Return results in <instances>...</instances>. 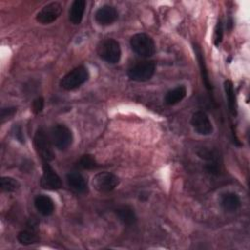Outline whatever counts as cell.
Masks as SVG:
<instances>
[{"mask_svg":"<svg viewBox=\"0 0 250 250\" xmlns=\"http://www.w3.org/2000/svg\"><path fill=\"white\" fill-rule=\"evenodd\" d=\"M130 46L135 54L143 58L151 57L155 53V44L153 39L143 32L134 34L131 37Z\"/></svg>","mask_w":250,"mask_h":250,"instance_id":"obj_1","label":"cell"},{"mask_svg":"<svg viewBox=\"0 0 250 250\" xmlns=\"http://www.w3.org/2000/svg\"><path fill=\"white\" fill-rule=\"evenodd\" d=\"M97 53L102 60L111 64L117 63L121 58L120 45L116 40L112 38L103 40L98 45Z\"/></svg>","mask_w":250,"mask_h":250,"instance_id":"obj_2","label":"cell"},{"mask_svg":"<svg viewBox=\"0 0 250 250\" xmlns=\"http://www.w3.org/2000/svg\"><path fill=\"white\" fill-rule=\"evenodd\" d=\"M89 78L88 69L85 66H77L67 72L61 80L60 85L66 91H72L79 88Z\"/></svg>","mask_w":250,"mask_h":250,"instance_id":"obj_3","label":"cell"},{"mask_svg":"<svg viewBox=\"0 0 250 250\" xmlns=\"http://www.w3.org/2000/svg\"><path fill=\"white\" fill-rule=\"evenodd\" d=\"M156 68V63L153 61H143L139 62L136 64L132 65L128 71L127 74L130 79L138 82H145L149 80Z\"/></svg>","mask_w":250,"mask_h":250,"instance_id":"obj_4","label":"cell"},{"mask_svg":"<svg viewBox=\"0 0 250 250\" xmlns=\"http://www.w3.org/2000/svg\"><path fill=\"white\" fill-rule=\"evenodd\" d=\"M52 142L50 136L46 134V132L40 128L36 131L34 136V146L38 155L41 157L43 161H51L55 157V153L52 148Z\"/></svg>","mask_w":250,"mask_h":250,"instance_id":"obj_5","label":"cell"},{"mask_svg":"<svg viewBox=\"0 0 250 250\" xmlns=\"http://www.w3.org/2000/svg\"><path fill=\"white\" fill-rule=\"evenodd\" d=\"M52 144L59 149H66L72 144V133L70 129L63 124L55 125L50 132Z\"/></svg>","mask_w":250,"mask_h":250,"instance_id":"obj_6","label":"cell"},{"mask_svg":"<svg viewBox=\"0 0 250 250\" xmlns=\"http://www.w3.org/2000/svg\"><path fill=\"white\" fill-rule=\"evenodd\" d=\"M119 184L117 176L110 172H100L93 177L92 185L94 188L102 193L112 191Z\"/></svg>","mask_w":250,"mask_h":250,"instance_id":"obj_7","label":"cell"},{"mask_svg":"<svg viewBox=\"0 0 250 250\" xmlns=\"http://www.w3.org/2000/svg\"><path fill=\"white\" fill-rule=\"evenodd\" d=\"M43 175L40 180V186L42 188L47 190H58L62 188V180L52 166L47 162L43 161Z\"/></svg>","mask_w":250,"mask_h":250,"instance_id":"obj_8","label":"cell"},{"mask_svg":"<svg viewBox=\"0 0 250 250\" xmlns=\"http://www.w3.org/2000/svg\"><path fill=\"white\" fill-rule=\"evenodd\" d=\"M62 7L59 2H52L44 6L36 15V21L42 24H49L55 21L62 14Z\"/></svg>","mask_w":250,"mask_h":250,"instance_id":"obj_9","label":"cell"},{"mask_svg":"<svg viewBox=\"0 0 250 250\" xmlns=\"http://www.w3.org/2000/svg\"><path fill=\"white\" fill-rule=\"evenodd\" d=\"M190 123L194 131L199 135L208 136L213 133V125L211 123V120L204 111H195L191 116Z\"/></svg>","mask_w":250,"mask_h":250,"instance_id":"obj_10","label":"cell"},{"mask_svg":"<svg viewBox=\"0 0 250 250\" xmlns=\"http://www.w3.org/2000/svg\"><path fill=\"white\" fill-rule=\"evenodd\" d=\"M118 19V12L111 5H104L95 13V21L100 25H110Z\"/></svg>","mask_w":250,"mask_h":250,"instance_id":"obj_11","label":"cell"},{"mask_svg":"<svg viewBox=\"0 0 250 250\" xmlns=\"http://www.w3.org/2000/svg\"><path fill=\"white\" fill-rule=\"evenodd\" d=\"M38 223L34 219H30L26 225V228L20 231L18 234V240L22 245H30L38 241L37 235Z\"/></svg>","mask_w":250,"mask_h":250,"instance_id":"obj_12","label":"cell"},{"mask_svg":"<svg viewBox=\"0 0 250 250\" xmlns=\"http://www.w3.org/2000/svg\"><path fill=\"white\" fill-rule=\"evenodd\" d=\"M66 183L71 190L76 193L88 191V185L85 178L78 172H70L66 175Z\"/></svg>","mask_w":250,"mask_h":250,"instance_id":"obj_13","label":"cell"},{"mask_svg":"<svg viewBox=\"0 0 250 250\" xmlns=\"http://www.w3.org/2000/svg\"><path fill=\"white\" fill-rule=\"evenodd\" d=\"M34 205L37 211L43 216H50L55 210V203L51 197L39 194L34 199Z\"/></svg>","mask_w":250,"mask_h":250,"instance_id":"obj_14","label":"cell"},{"mask_svg":"<svg viewBox=\"0 0 250 250\" xmlns=\"http://www.w3.org/2000/svg\"><path fill=\"white\" fill-rule=\"evenodd\" d=\"M192 46H193V50H194V53H195L197 61H198V64H199V68H200L201 78H202L203 84H204L205 88L208 91H212L213 87H212V84H211L210 79H209L208 70H207V67H206V63H205V60H204V56H203L202 50H201V48L196 43H193Z\"/></svg>","mask_w":250,"mask_h":250,"instance_id":"obj_15","label":"cell"},{"mask_svg":"<svg viewBox=\"0 0 250 250\" xmlns=\"http://www.w3.org/2000/svg\"><path fill=\"white\" fill-rule=\"evenodd\" d=\"M220 204L226 212L232 213V212H235L238 210V208L241 205V201H240L239 196L236 193L227 192L222 195Z\"/></svg>","mask_w":250,"mask_h":250,"instance_id":"obj_16","label":"cell"},{"mask_svg":"<svg viewBox=\"0 0 250 250\" xmlns=\"http://www.w3.org/2000/svg\"><path fill=\"white\" fill-rule=\"evenodd\" d=\"M119 221L125 226H133L137 222V216L134 209L128 205H123L115 210Z\"/></svg>","mask_w":250,"mask_h":250,"instance_id":"obj_17","label":"cell"},{"mask_svg":"<svg viewBox=\"0 0 250 250\" xmlns=\"http://www.w3.org/2000/svg\"><path fill=\"white\" fill-rule=\"evenodd\" d=\"M86 8L85 0H75L69 9V21L73 24H79L82 21Z\"/></svg>","mask_w":250,"mask_h":250,"instance_id":"obj_18","label":"cell"},{"mask_svg":"<svg viewBox=\"0 0 250 250\" xmlns=\"http://www.w3.org/2000/svg\"><path fill=\"white\" fill-rule=\"evenodd\" d=\"M187 95L185 86H177L176 88L168 91L164 97V103L168 105H174L180 103Z\"/></svg>","mask_w":250,"mask_h":250,"instance_id":"obj_19","label":"cell"},{"mask_svg":"<svg viewBox=\"0 0 250 250\" xmlns=\"http://www.w3.org/2000/svg\"><path fill=\"white\" fill-rule=\"evenodd\" d=\"M224 89L226 93V97L228 100V105L230 113L235 116L237 114V104H236V97L233 88V84L230 80H226L224 82Z\"/></svg>","mask_w":250,"mask_h":250,"instance_id":"obj_20","label":"cell"},{"mask_svg":"<svg viewBox=\"0 0 250 250\" xmlns=\"http://www.w3.org/2000/svg\"><path fill=\"white\" fill-rule=\"evenodd\" d=\"M0 188L2 191L13 192L19 189L20 183L12 177H2L0 180Z\"/></svg>","mask_w":250,"mask_h":250,"instance_id":"obj_21","label":"cell"},{"mask_svg":"<svg viewBox=\"0 0 250 250\" xmlns=\"http://www.w3.org/2000/svg\"><path fill=\"white\" fill-rule=\"evenodd\" d=\"M76 167L83 170H90L98 167V163L93 155L84 154L80 157V159L76 163Z\"/></svg>","mask_w":250,"mask_h":250,"instance_id":"obj_22","label":"cell"},{"mask_svg":"<svg viewBox=\"0 0 250 250\" xmlns=\"http://www.w3.org/2000/svg\"><path fill=\"white\" fill-rule=\"evenodd\" d=\"M214 45L219 46V44L222 42L223 39V24L221 21H218L216 26H215V31H214V37H213Z\"/></svg>","mask_w":250,"mask_h":250,"instance_id":"obj_23","label":"cell"},{"mask_svg":"<svg viewBox=\"0 0 250 250\" xmlns=\"http://www.w3.org/2000/svg\"><path fill=\"white\" fill-rule=\"evenodd\" d=\"M17 112V108L16 107H5L1 109V123H3L5 120L10 119L11 117L14 116V114Z\"/></svg>","mask_w":250,"mask_h":250,"instance_id":"obj_24","label":"cell"},{"mask_svg":"<svg viewBox=\"0 0 250 250\" xmlns=\"http://www.w3.org/2000/svg\"><path fill=\"white\" fill-rule=\"evenodd\" d=\"M44 108V99L42 97L36 98L32 103V111L35 114L40 113Z\"/></svg>","mask_w":250,"mask_h":250,"instance_id":"obj_25","label":"cell"},{"mask_svg":"<svg viewBox=\"0 0 250 250\" xmlns=\"http://www.w3.org/2000/svg\"><path fill=\"white\" fill-rule=\"evenodd\" d=\"M15 137L21 142V143H24V138L22 137V133H21V127H18L16 128V131H15Z\"/></svg>","mask_w":250,"mask_h":250,"instance_id":"obj_26","label":"cell"}]
</instances>
